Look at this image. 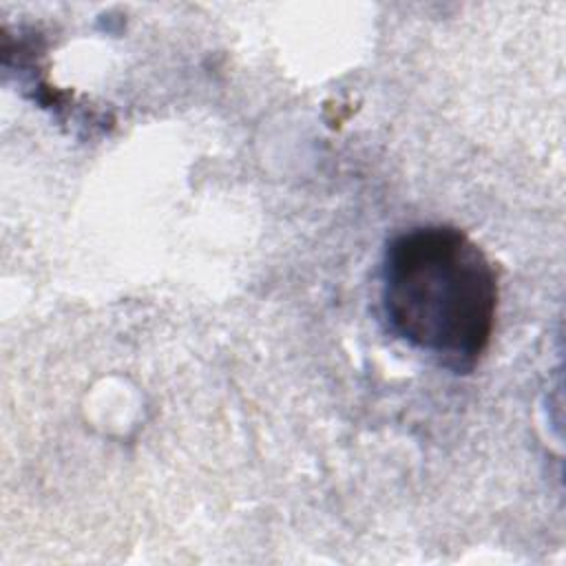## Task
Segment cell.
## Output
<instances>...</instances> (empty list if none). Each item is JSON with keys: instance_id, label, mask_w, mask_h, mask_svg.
Here are the masks:
<instances>
[{"instance_id": "obj_1", "label": "cell", "mask_w": 566, "mask_h": 566, "mask_svg": "<svg viewBox=\"0 0 566 566\" xmlns=\"http://www.w3.org/2000/svg\"><path fill=\"white\" fill-rule=\"evenodd\" d=\"M380 307L400 340L453 374H469L491 343L495 270L467 232L444 223L416 226L385 248Z\"/></svg>"}]
</instances>
